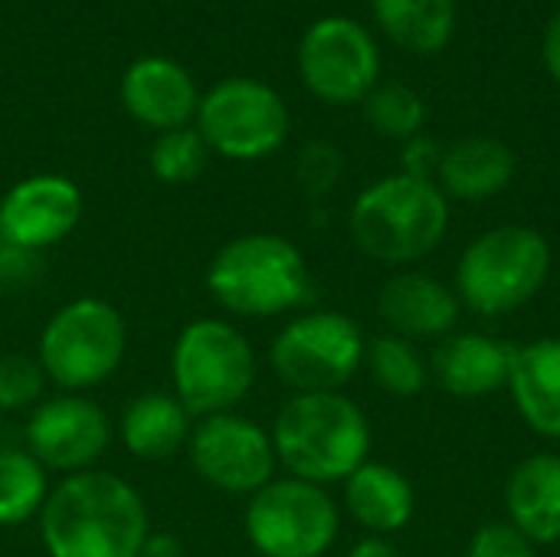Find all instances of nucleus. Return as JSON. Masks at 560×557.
Masks as SVG:
<instances>
[{
  "label": "nucleus",
  "mask_w": 560,
  "mask_h": 557,
  "mask_svg": "<svg viewBox=\"0 0 560 557\" xmlns=\"http://www.w3.org/2000/svg\"><path fill=\"white\" fill-rule=\"evenodd\" d=\"M364 348L361 325L345 312H302L272 338L269 364L295 394H331L361 371Z\"/></svg>",
  "instance_id": "8"
},
{
  "label": "nucleus",
  "mask_w": 560,
  "mask_h": 557,
  "mask_svg": "<svg viewBox=\"0 0 560 557\" xmlns=\"http://www.w3.org/2000/svg\"><path fill=\"white\" fill-rule=\"evenodd\" d=\"M348 227L361 253L387 266H407L443 243L450 200L427 177L394 174L371 184L354 200Z\"/></svg>",
  "instance_id": "4"
},
{
  "label": "nucleus",
  "mask_w": 560,
  "mask_h": 557,
  "mask_svg": "<svg viewBox=\"0 0 560 557\" xmlns=\"http://www.w3.org/2000/svg\"><path fill=\"white\" fill-rule=\"evenodd\" d=\"M207 289L230 315L276 318L312 299V272L285 236L246 233L217 250L207 266Z\"/></svg>",
  "instance_id": "3"
},
{
  "label": "nucleus",
  "mask_w": 560,
  "mask_h": 557,
  "mask_svg": "<svg viewBox=\"0 0 560 557\" xmlns=\"http://www.w3.org/2000/svg\"><path fill=\"white\" fill-rule=\"evenodd\" d=\"M345 506L361 529H368L374 538H387L410 525L417 496L397 466L368 460L345 479Z\"/></svg>",
  "instance_id": "19"
},
{
  "label": "nucleus",
  "mask_w": 560,
  "mask_h": 557,
  "mask_svg": "<svg viewBox=\"0 0 560 557\" xmlns=\"http://www.w3.org/2000/svg\"><path fill=\"white\" fill-rule=\"evenodd\" d=\"M289 108L259 79H226L197 105V131L210 151L230 161H259L289 138Z\"/></svg>",
  "instance_id": "10"
},
{
  "label": "nucleus",
  "mask_w": 560,
  "mask_h": 557,
  "mask_svg": "<svg viewBox=\"0 0 560 557\" xmlns=\"http://www.w3.org/2000/svg\"><path fill=\"white\" fill-rule=\"evenodd\" d=\"M272 446L279 466H285L292 479L312 486L345 483L368 463L371 423L341 391L295 394L276 417Z\"/></svg>",
  "instance_id": "2"
},
{
  "label": "nucleus",
  "mask_w": 560,
  "mask_h": 557,
  "mask_svg": "<svg viewBox=\"0 0 560 557\" xmlns=\"http://www.w3.org/2000/svg\"><path fill=\"white\" fill-rule=\"evenodd\" d=\"M187 456L197 476L230 496H256L276 479L272 433L236 410L200 417L187 440Z\"/></svg>",
  "instance_id": "11"
},
{
  "label": "nucleus",
  "mask_w": 560,
  "mask_h": 557,
  "mask_svg": "<svg viewBox=\"0 0 560 557\" xmlns=\"http://www.w3.org/2000/svg\"><path fill=\"white\" fill-rule=\"evenodd\" d=\"M299 72L312 95L328 105L364 102L381 76V53L371 33L348 16L312 23L299 43Z\"/></svg>",
  "instance_id": "12"
},
{
  "label": "nucleus",
  "mask_w": 560,
  "mask_h": 557,
  "mask_svg": "<svg viewBox=\"0 0 560 557\" xmlns=\"http://www.w3.org/2000/svg\"><path fill=\"white\" fill-rule=\"evenodd\" d=\"M128 325L121 312L105 299L66 302L39 335V368L46 381L66 394H82L105 384L125 361Z\"/></svg>",
  "instance_id": "7"
},
{
  "label": "nucleus",
  "mask_w": 560,
  "mask_h": 557,
  "mask_svg": "<svg viewBox=\"0 0 560 557\" xmlns=\"http://www.w3.org/2000/svg\"><path fill=\"white\" fill-rule=\"evenodd\" d=\"M121 105L141 125L154 131H174L197 115L200 95L180 62L164 56H148L125 72Z\"/></svg>",
  "instance_id": "15"
},
{
  "label": "nucleus",
  "mask_w": 560,
  "mask_h": 557,
  "mask_svg": "<svg viewBox=\"0 0 560 557\" xmlns=\"http://www.w3.org/2000/svg\"><path fill=\"white\" fill-rule=\"evenodd\" d=\"M522 420L548 440H560V338H538L515 351L509 378Z\"/></svg>",
  "instance_id": "20"
},
{
  "label": "nucleus",
  "mask_w": 560,
  "mask_h": 557,
  "mask_svg": "<svg viewBox=\"0 0 560 557\" xmlns=\"http://www.w3.org/2000/svg\"><path fill=\"white\" fill-rule=\"evenodd\" d=\"M49 499L46 466L26 450H0V529L39 519Z\"/></svg>",
  "instance_id": "24"
},
{
  "label": "nucleus",
  "mask_w": 560,
  "mask_h": 557,
  "mask_svg": "<svg viewBox=\"0 0 560 557\" xmlns=\"http://www.w3.org/2000/svg\"><path fill=\"white\" fill-rule=\"evenodd\" d=\"M364 115L371 121V128L384 138H397V141H410L420 135L423 121H427V105L423 98L400 82H384L374 85L364 98Z\"/></svg>",
  "instance_id": "26"
},
{
  "label": "nucleus",
  "mask_w": 560,
  "mask_h": 557,
  "mask_svg": "<svg viewBox=\"0 0 560 557\" xmlns=\"http://www.w3.org/2000/svg\"><path fill=\"white\" fill-rule=\"evenodd\" d=\"M545 66L555 76V82H560V13L545 33Z\"/></svg>",
  "instance_id": "32"
},
{
  "label": "nucleus",
  "mask_w": 560,
  "mask_h": 557,
  "mask_svg": "<svg viewBox=\"0 0 560 557\" xmlns=\"http://www.w3.org/2000/svg\"><path fill=\"white\" fill-rule=\"evenodd\" d=\"M341 515L325 486L272 479L246 502V538L262 557H322L338 542Z\"/></svg>",
  "instance_id": "9"
},
{
  "label": "nucleus",
  "mask_w": 560,
  "mask_h": 557,
  "mask_svg": "<svg viewBox=\"0 0 560 557\" xmlns=\"http://www.w3.org/2000/svg\"><path fill=\"white\" fill-rule=\"evenodd\" d=\"M515 351L518 348H512L509 341L466 332V335H450L440 345L433 368L446 394L459 401H479L509 387Z\"/></svg>",
  "instance_id": "17"
},
{
  "label": "nucleus",
  "mask_w": 560,
  "mask_h": 557,
  "mask_svg": "<svg viewBox=\"0 0 560 557\" xmlns=\"http://www.w3.org/2000/svg\"><path fill=\"white\" fill-rule=\"evenodd\" d=\"M505 512L532 545L560 542V456L535 453L512 469L505 483Z\"/></svg>",
  "instance_id": "18"
},
{
  "label": "nucleus",
  "mask_w": 560,
  "mask_h": 557,
  "mask_svg": "<svg viewBox=\"0 0 560 557\" xmlns=\"http://www.w3.org/2000/svg\"><path fill=\"white\" fill-rule=\"evenodd\" d=\"M466 557H538L535 545L512 525V522H489L482 525L472 542H469V555Z\"/></svg>",
  "instance_id": "29"
},
{
  "label": "nucleus",
  "mask_w": 560,
  "mask_h": 557,
  "mask_svg": "<svg viewBox=\"0 0 560 557\" xmlns=\"http://www.w3.org/2000/svg\"><path fill=\"white\" fill-rule=\"evenodd\" d=\"M341 174V154L331 144H308L299 158V184L305 194L322 197L338 184Z\"/></svg>",
  "instance_id": "30"
},
{
  "label": "nucleus",
  "mask_w": 560,
  "mask_h": 557,
  "mask_svg": "<svg viewBox=\"0 0 560 557\" xmlns=\"http://www.w3.org/2000/svg\"><path fill=\"white\" fill-rule=\"evenodd\" d=\"M207 141L200 138L197 128H174V131H161L158 141L151 144V171L158 181L164 184H190L203 164H207Z\"/></svg>",
  "instance_id": "27"
},
{
  "label": "nucleus",
  "mask_w": 560,
  "mask_h": 557,
  "mask_svg": "<svg viewBox=\"0 0 560 557\" xmlns=\"http://www.w3.org/2000/svg\"><path fill=\"white\" fill-rule=\"evenodd\" d=\"M148 535L141 492L105 469L66 476L39 512V538L49 557H135Z\"/></svg>",
  "instance_id": "1"
},
{
  "label": "nucleus",
  "mask_w": 560,
  "mask_h": 557,
  "mask_svg": "<svg viewBox=\"0 0 560 557\" xmlns=\"http://www.w3.org/2000/svg\"><path fill=\"white\" fill-rule=\"evenodd\" d=\"M348 557H400V552L387 542V538H364V542H358L351 552H348Z\"/></svg>",
  "instance_id": "33"
},
{
  "label": "nucleus",
  "mask_w": 560,
  "mask_h": 557,
  "mask_svg": "<svg viewBox=\"0 0 560 557\" xmlns=\"http://www.w3.org/2000/svg\"><path fill=\"white\" fill-rule=\"evenodd\" d=\"M381 30L410 53H436L456 26V0H371Z\"/></svg>",
  "instance_id": "23"
},
{
  "label": "nucleus",
  "mask_w": 560,
  "mask_h": 557,
  "mask_svg": "<svg viewBox=\"0 0 560 557\" xmlns=\"http://www.w3.org/2000/svg\"><path fill=\"white\" fill-rule=\"evenodd\" d=\"M440 190L456 200H489L515 177V154L505 141L472 135L440 154Z\"/></svg>",
  "instance_id": "21"
},
{
  "label": "nucleus",
  "mask_w": 560,
  "mask_h": 557,
  "mask_svg": "<svg viewBox=\"0 0 560 557\" xmlns=\"http://www.w3.org/2000/svg\"><path fill=\"white\" fill-rule=\"evenodd\" d=\"M112 443L108 414L79 394L46 397L26 420V453L36 456L46 473H85Z\"/></svg>",
  "instance_id": "13"
},
{
  "label": "nucleus",
  "mask_w": 560,
  "mask_h": 557,
  "mask_svg": "<svg viewBox=\"0 0 560 557\" xmlns=\"http://www.w3.org/2000/svg\"><path fill=\"white\" fill-rule=\"evenodd\" d=\"M82 220V194L69 177L36 174L13 184L0 200V246L39 253L62 243Z\"/></svg>",
  "instance_id": "14"
},
{
  "label": "nucleus",
  "mask_w": 560,
  "mask_h": 557,
  "mask_svg": "<svg viewBox=\"0 0 560 557\" xmlns=\"http://www.w3.org/2000/svg\"><path fill=\"white\" fill-rule=\"evenodd\" d=\"M377 312L407 341L450 338L459 322V295L427 272H397L381 286Z\"/></svg>",
  "instance_id": "16"
},
{
  "label": "nucleus",
  "mask_w": 560,
  "mask_h": 557,
  "mask_svg": "<svg viewBox=\"0 0 560 557\" xmlns=\"http://www.w3.org/2000/svg\"><path fill=\"white\" fill-rule=\"evenodd\" d=\"M194 430V417L187 407L164 391H144L138 394L118 420V437L125 450L138 460L161 463L177 456Z\"/></svg>",
  "instance_id": "22"
},
{
  "label": "nucleus",
  "mask_w": 560,
  "mask_h": 557,
  "mask_svg": "<svg viewBox=\"0 0 560 557\" xmlns=\"http://www.w3.org/2000/svg\"><path fill=\"white\" fill-rule=\"evenodd\" d=\"M135 557H187L184 555V545L174 538V535H164V532H151L141 545V552Z\"/></svg>",
  "instance_id": "31"
},
{
  "label": "nucleus",
  "mask_w": 560,
  "mask_h": 557,
  "mask_svg": "<svg viewBox=\"0 0 560 557\" xmlns=\"http://www.w3.org/2000/svg\"><path fill=\"white\" fill-rule=\"evenodd\" d=\"M256 351L249 338L223 318H197L180 328L171 351L174 397L190 417L233 410L256 384Z\"/></svg>",
  "instance_id": "5"
},
{
  "label": "nucleus",
  "mask_w": 560,
  "mask_h": 557,
  "mask_svg": "<svg viewBox=\"0 0 560 557\" xmlns=\"http://www.w3.org/2000/svg\"><path fill=\"white\" fill-rule=\"evenodd\" d=\"M551 246L532 227H495L476 236L456 269V295L476 315L495 318L528 305L548 282Z\"/></svg>",
  "instance_id": "6"
},
{
  "label": "nucleus",
  "mask_w": 560,
  "mask_h": 557,
  "mask_svg": "<svg viewBox=\"0 0 560 557\" xmlns=\"http://www.w3.org/2000/svg\"><path fill=\"white\" fill-rule=\"evenodd\" d=\"M364 368L371 371L374 384L390 397H417L430 381V368L413 341L400 335H377L364 348Z\"/></svg>",
  "instance_id": "25"
},
{
  "label": "nucleus",
  "mask_w": 560,
  "mask_h": 557,
  "mask_svg": "<svg viewBox=\"0 0 560 557\" xmlns=\"http://www.w3.org/2000/svg\"><path fill=\"white\" fill-rule=\"evenodd\" d=\"M46 387V374L36 358L26 355H3L0 358V410H26L36 407Z\"/></svg>",
  "instance_id": "28"
}]
</instances>
